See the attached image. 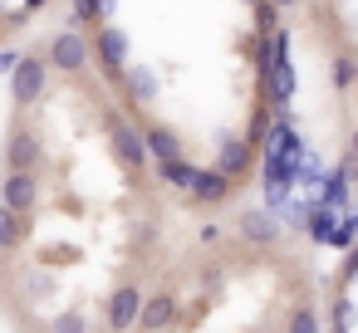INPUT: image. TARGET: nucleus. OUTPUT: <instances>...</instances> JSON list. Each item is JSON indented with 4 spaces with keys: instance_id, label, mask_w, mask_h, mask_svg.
<instances>
[{
    "instance_id": "1",
    "label": "nucleus",
    "mask_w": 358,
    "mask_h": 333,
    "mask_svg": "<svg viewBox=\"0 0 358 333\" xmlns=\"http://www.w3.org/2000/svg\"><path fill=\"white\" fill-rule=\"evenodd\" d=\"M45 79H50L45 59H40V54H20V64L10 69V98H15L20 108H35V103L45 98Z\"/></svg>"
},
{
    "instance_id": "2",
    "label": "nucleus",
    "mask_w": 358,
    "mask_h": 333,
    "mask_svg": "<svg viewBox=\"0 0 358 333\" xmlns=\"http://www.w3.org/2000/svg\"><path fill=\"white\" fill-rule=\"evenodd\" d=\"M89 40L79 35V30H59L55 40H50V69H59V74H84L89 69Z\"/></svg>"
},
{
    "instance_id": "3",
    "label": "nucleus",
    "mask_w": 358,
    "mask_h": 333,
    "mask_svg": "<svg viewBox=\"0 0 358 333\" xmlns=\"http://www.w3.org/2000/svg\"><path fill=\"white\" fill-rule=\"evenodd\" d=\"M108 138H113V152H118V162H123V167H133V172H138V167H148L143 133H138L128 118H118V113H113V118H108Z\"/></svg>"
},
{
    "instance_id": "4",
    "label": "nucleus",
    "mask_w": 358,
    "mask_h": 333,
    "mask_svg": "<svg viewBox=\"0 0 358 333\" xmlns=\"http://www.w3.org/2000/svg\"><path fill=\"white\" fill-rule=\"evenodd\" d=\"M99 59H103V74L108 79H118L123 69H128V35L118 30V25H103L99 35H94V45H89Z\"/></svg>"
},
{
    "instance_id": "5",
    "label": "nucleus",
    "mask_w": 358,
    "mask_h": 333,
    "mask_svg": "<svg viewBox=\"0 0 358 333\" xmlns=\"http://www.w3.org/2000/svg\"><path fill=\"white\" fill-rule=\"evenodd\" d=\"M35 201H40V182H35V172H6V182H0V206L15 211V216H25Z\"/></svg>"
},
{
    "instance_id": "6",
    "label": "nucleus",
    "mask_w": 358,
    "mask_h": 333,
    "mask_svg": "<svg viewBox=\"0 0 358 333\" xmlns=\"http://www.w3.org/2000/svg\"><path fill=\"white\" fill-rule=\"evenodd\" d=\"M6 162H10V172H35V167L45 162V142H40L30 128H15V133L6 138Z\"/></svg>"
},
{
    "instance_id": "7",
    "label": "nucleus",
    "mask_w": 358,
    "mask_h": 333,
    "mask_svg": "<svg viewBox=\"0 0 358 333\" xmlns=\"http://www.w3.org/2000/svg\"><path fill=\"white\" fill-rule=\"evenodd\" d=\"M250 157H255V147H250L245 138H226L221 152H216V172H221L226 182H236V177L250 172Z\"/></svg>"
},
{
    "instance_id": "8",
    "label": "nucleus",
    "mask_w": 358,
    "mask_h": 333,
    "mask_svg": "<svg viewBox=\"0 0 358 333\" xmlns=\"http://www.w3.org/2000/svg\"><path fill=\"white\" fill-rule=\"evenodd\" d=\"M143 147H148V162H177L182 157V142L167 123H148L143 128Z\"/></svg>"
},
{
    "instance_id": "9",
    "label": "nucleus",
    "mask_w": 358,
    "mask_h": 333,
    "mask_svg": "<svg viewBox=\"0 0 358 333\" xmlns=\"http://www.w3.org/2000/svg\"><path fill=\"white\" fill-rule=\"evenodd\" d=\"M172 318H177V299L172 294H157V299H148V304H138V328L143 333H162V328H172Z\"/></svg>"
},
{
    "instance_id": "10",
    "label": "nucleus",
    "mask_w": 358,
    "mask_h": 333,
    "mask_svg": "<svg viewBox=\"0 0 358 333\" xmlns=\"http://www.w3.org/2000/svg\"><path fill=\"white\" fill-rule=\"evenodd\" d=\"M187 191H192L196 201H206V206H221V201L231 196V182H226V177H221L216 167H196V172H192V186H187Z\"/></svg>"
},
{
    "instance_id": "11",
    "label": "nucleus",
    "mask_w": 358,
    "mask_h": 333,
    "mask_svg": "<svg viewBox=\"0 0 358 333\" xmlns=\"http://www.w3.org/2000/svg\"><path fill=\"white\" fill-rule=\"evenodd\" d=\"M138 304H143V294H138L133 284L113 289V299H108V333H123V328H133V318H138Z\"/></svg>"
},
{
    "instance_id": "12",
    "label": "nucleus",
    "mask_w": 358,
    "mask_h": 333,
    "mask_svg": "<svg viewBox=\"0 0 358 333\" xmlns=\"http://www.w3.org/2000/svg\"><path fill=\"white\" fill-rule=\"evenodd\" d=\"M118 79L128 84V94H133L138 103H148V98H157V74H152V69H143V64H133V69H123Z\"/></svg>"
},
{
    "instance_id": "13",
    "label": "nucleus",
    "mask_w": 358,
    "mask_h": 333,
    "mask_svg": "<svg viewBox=\"0 0 358 333\" xmlns=\"http://www.w3.org/2000/svg\"><path fill=\"white\" fill-rule=\"evenodd\" d=\"M241 235H250L255 245H270V240H280V225H275L265 211H245V216H241Z\"/></svg>"
},
{
    "instance_id": "14",
    "label": "nucleus",
    "mask_w": 358,
    "mask_h": 333,
    "mask_svg": "<svg viewBox=\"0 0 358 333\" xmlns=\"http://www.w3.org/2000/svg\"><path fill=\"white\" fill-rule=\"evenodd\" d=\"M324 182V191H319V201L314 206H329V211H338L343 201H348V167H338L334 177H319Z\"/></svg>"
},
{
    "instance_id": "15",
    "label": "nucleus",
    "mask_w": 358,
    "mask_h": 333,
    "mask_svg": "<svg viewBox=\"0 0 358 333\" xmlns=\"http://www.w3.org/2000/svg\"><path fill=\"white\" fill-rule=\"evenodd\" d=\"M20 240H25V225H20V216L0 206V250H15Z\"/></svg>"
},
{
    "instance_id": "16",
    "label": "nucleus",
    "mask_w": 358,
    "mask_h": 333,
    "mask_svg": "<svg viewBox=\"0 0 358 333\" xmlns=\"http://www.w3.org/2000/svg\"><path fill=\"white\" fill-rule=\"evenodd\" d=\"M157 172H162V182H172V186H182V191H187V186H192V172H196V167H192L187 157H177V162H157Z\"/></svg>"
},
{
    "instance_id": "17",
    "label": "nucleus",
    "mask_w": 358,
    "mask_h": 333,
    "mask_svg": "<svg viewBox=\"0 0 358 333\" xmlns=\"http://www.w3.org/2000/svg\"><path fill=\"white\" fill-rule=\"evenodd\" d=\"M329 230H334V211H329V206H314V216H309V235H314V240H329Z\"/></svg>"
},
{
    "instance_id": "18",
    "label": "nucleus",
    "mask_w": 358,
    "mask_h": 333,
    "mask_svg": "<svg viewBox=\"0 0 358 333\" xmlns=\"http://www.w3.org/2000/svg\"><path fill=\"white\" fill-rule=\"evenodd\" d=\"M50 333H89V318L69 309V313H59V318L50 323Z\"/></svg>"
},
{
    "instance_id": "19",
    "label": "nucleus",
    "mask_w": 358,
    "mask_h": 333,
    "mask_svg": "<svg viewBox=\"0 0 358 333\" xmlns=\"http://www.w3.org/2000/svg\"><path fill=\"white\" fill-rule=\"evenodd\" d=\"M353 230H358V225L343 216V221H334V230H329V240H324V245H338V250H348V245H353Z\"/></svg>"
},
{
    "instance_id": "20",
    "label": "nucleus",
    "mask_w": 358,
    "mask_h": 333,
    "mask_svg": "<svg viewBox=\"0 0 358 333\" xmlns=\"http://www.w3.org/2000/svg\"><path fill=\"white\" fill-rule=\"evenodd\" d=\"M289 333H319V313H314V309H294Z\"/></svg>"
},
{
    "instance_id": "21",
    "label": "nucleus",
    "mask_w": 358,
    "mask_h": 333,
    "mask_svg": "<svg viewBox=\"0 0 358 333\" xmlns=\"http://www.w3.org/2000/svg\"><path fill=\"white\" fill-rule=\"evenodd\" d=\"M89 20H99V0H74V25H69V30H79V25H89Z\"/></svg>"
},
{
    "instance_id": "22",
    "label": "nucleus",
    "mask_w": 358,
    "mask_h": 333,
    "mask_svg": "<svg viewBox=\"0 0 358 333\" xmlns=\"http://www.w3.org/2000/svg\"><path fill=\"white\" fill-rule=\"evenodd\" d=\"M334 89H353V59H334Z\"/></svg>"
},
{
    "instance_id": "23",
    "label": "nucleus",
    "mask_w": 358,
    "mask_h": 333,
    "mask_svg": "<svg viewBox=\"0 0 358 333\" xmlns=\"http://www.w3.org/2000/svg\"><path fill=\"white\" fill-rule=\"evenodd\" d=\"M270 123H275V118H270V113H265V108H255V118H250V138H245V142H250V147H255V142H260V138H265V128H270Z\"/></svg>"
},
{
    "instance_id": "24",
    "label": "nucleus",
    "mask_w": 358,
    "mask_h": 333,
    "mask_svg": "<svg viewBox=\"0 0 358 333\" xmlns=\"http://www.w3.org/2000/svg\"><path fill=\"white\" fill-rule=\"evenodd\" d=\"M348 323H353V304L338 299V309H334V333H348Z\"/></svg>"
},
{
    "instance_id": "25",
    "label": "nucleus",
    "mask_w": 358,
    "mask_h": 333,
    "mask_svg": "<svg viewBox=\"0 0 358 333\" xmlns=\"http://www.w3.org/2000/svg\"><path fill=\"white\" fill-rule=\"evenodd\" d=\"M20 64V50H0V74H10Z\"/></svg>"
},
{
    "instance_id": "26",
    "label": "nucleus",
    "mask_w": 358,
    "mask_h": 333,
    "mask_svg": "<svg viewBox=\"0 0 358 333\" xmlns=\"http://www.w3.org/2000/svg\"><path fill=\"white\" fill-rule=\"evenodd\" d=\"M113 10H118V0H99V20H103V15H113Z\"/></svg>"
},
{
    "instance_id": "27",
    "label": "nucleus",
    "mask_w": 358,
    "mask_h": 333,
    "mask_svg": "<svg viewBox=\"0 0 358 333\" xmlns=\"http://www.w3.org/2000/svg\"><path fill=\"white\" fill-rule=\"evenodd\" d=\"M40 6H45V0H25V10H40Z\"/></svg>"
},
{
    "instance_id": "28",
    "label": "nucleus",
    "mask_w": 358,
    "mask_h": 333,
    "mask_svg": "<svg viewBox=\"0 0 358 333\" xmlns=\"http://www.w3.org/2000/svg\"><path fill=\"white\" fill-rule=\"evenodd\" d=\"M270 6H294V0H270Z\"/></svg>"
},
{
    "instance_id": "29",
    "label": "nucleus",
    "mask_w": 358,
    "mask_h": 333,
    "mask_svg": "<svg viewBox=\"0 0 358 333\" xmlns=\"http://www.w3.org/2000/svg\"><path fill=\"white\" fill-rule=\"evenodd\" d=\"M0 15H6V0H0Z\"/></svg>"
},
{
    "instance_id": "30",
    "label": "nucleus",
    "mask_w": 358,
    "mask_h": 333,
    "mask_svg": "<svg viewBox=\"0 0 358 333\" xmlns=\"http://www.w3.org/2000/svg\"><path fill=\"white\" fill-rule=\"evenodd\" d=\"M245 6H255V0H245Z\"/></svg>"
}]
</instances>
